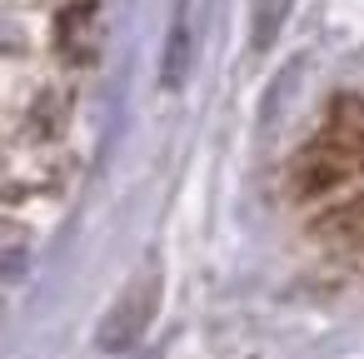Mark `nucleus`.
<instances>
[{"label":"nucleus","instance_id":"1","mask_svg":"<svg viewBox=\"0 0 364 359\" xmlns=\"http://www.w3.org/2000/svg\"><path fill=\"white\" fill-rule=\"evenodd\" d=\"M359 170H364V100L344 95V100H334L324 130L304 145L299 185L304 190H329V185H339Z\"/></svg>","mask_w":364,"mask_h":359},{"label":"nucleus","instance_id":"2","mask_svg":"<svg viewBox=\"0 0 364 359\" xmlns=\"http://www.w3.org/2000/svg\"><path fill=\"white\" fill-rule=\"evenodd\" d=\"M155 304H160V274H140V279L120 294V304L105 314V324H100V349H125V344H135V339L145 334Z\"/></svg>","mask_w":364,"mask_h":359},{"label":"nucleus","instance_id":"4","mask_svg":"<svg viewBox=\"0 0 364 359\" xmlns=\"http://www.w3.org/2000/svg\"><path fill=\"white\" fill-rule=\"evenodd\" d=\"M185 75V21H175V36H170V55H165V80L180 85Z\"/></svg>","mask_w":364,"mask_h":359},{"label":"nucleus","instance_id":"3","mask_svg":"<svg viewBox=\"0 0 364 359\" xmlns=\"http://www.w3.org/2000/svg\"><path fill=\"white\" fill-rule=\"evenodd\" d=\"M284 11H289V0H255V45H269L274 41Z\"/></svg>","mask_w":364,"mask_h":359}]
</instances>
